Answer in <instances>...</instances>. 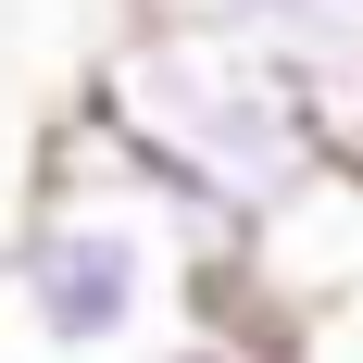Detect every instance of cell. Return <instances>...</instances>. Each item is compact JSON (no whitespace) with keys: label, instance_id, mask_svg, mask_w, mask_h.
Listing matches in <instances>:
<instances>
[{"label":"cell","instance_id":"obj_1","mask_svg":"<svg viewBox=\"0 0 363 363\" xmlns=\"http://www.w3.org/2000/svg\"><path fill=\"white\" fill-rule=\"evenodd\" d=\"M238 251L213 201H188L88 88L50 113L26 213L0 238V363H125L188 326V276Z\"/></svg>","mask_w":363,"mask_h":363},{"label":"cell","instance_id":"obj_2","mask_svg":"<svg viewBox=\"0 0 363 363\" xmlns=\"http://www.w3.org/2000/svg\"><path fill=\"white\" fill-rule=\"evenodd\" d=\"M88 101H101L113 125H125V138L188 188V201H213L225 225H263L276 201H301V188L326 176V163H351V150H338V125L301 101L289 75L238 63L225 38L150 26V13H125V26L101 38Z\"/></svg>","mask_w":363,"mask_h":363},{"label":"cell","instance_id":"obj_3","mask_svg":"<svg viewBox=\"0 0 363 363\" xmlns=\"http://www.w3.org/2000/svg\"><path fill=\"white\" fill-rule=\"evenodd\" d=\"M125 13L225 38L238 63L289 75L301 101L338 125V150H363V0H125Z\"/></svg>","mask_w":363,"mask_h":363},{"label":"cell","instance_id":"obj_4","mask_svg":"<svg viewBox=\"0 0 363 363\" xmlns=\"http://www.w3.org/2000/svg\"><path fill=\"white\" fill-rule=\"evenodd\" d=\"M238 276H251V301L276 313V338H289L301 313L351 301L363 289V163H326L301 201H276L263 225H238Z\"/></svg>","mask_w":363,"mask_h":363},{"label":"cell","instance_id":"obj_5","mask_svg":"<svg viewBox=\"0 0 363 363\" xmlns=\"http://www.w3.org/2000/svg\"><path fill=\"white\" fill-rule=\"evenodd\" d=\"M276 363H363V289L326 301V313H301V326L276 338Z\"/></svg>","mask_w":363,"mask_h":363},{"label":"cell","instance_id":"obj_6","mask_svg":"<svg viewBox=\"0 0 363 363\" xmlns=\"http://www.w3.org/2000/svg\"><path fill=\"white\" fill-rule=\"evenodd\" d=\"M125 363H263V351H225V338H188L176 326V338H150V351H125Z\"/></svg>","mask_w":363,"mask_h":363},{"label":"cell","instance_id":"obj_7","mask_svg":"<svg viewBox=\"0 0 363 363\" xmlns=\"http://www.w3.org/2000/svg\"><path fill=\"white\" fill-rule=\"evenodd\" d=\"M351 163H363V150H351Z\"/></svg>","mask_w":363,"mask_h":363}]
</instances>
